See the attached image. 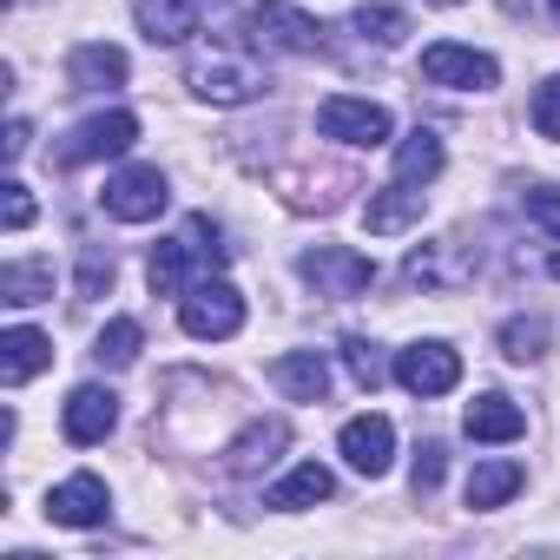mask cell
Returning a JSON list of instances; mask_svg holds the SVG:
<instances>
[{
	"instance_id": "cell-24",
	"label": "cell",
	"mask_w": 560,
	"mask_h": 560,
	"mask_svg": "<svg viewBox=\"0 0 560 560\" xmlns=\"http://www.w3.org/2000/svg\"><path fill=\"white\" fill-rule=\"evenodd\" d=\"M191 257H198V244H191V237H172V244H159V250H152V264H145V277H152V298H178V291H185V270H191Z\"/></svg>"
},
{
	"instance_id": "cell-14",
	"label": "cell",
	"mask_w": 560,
	"mask_h": 560,
	"mask_svg": "<svg viewBox=\"0 0 560 560\" xmlns=\"http://www.w3.org/2000/svg\"><path fill=\"white\" fill-rule=\"evenodd\" d=\"M47 514H54L60 527H100V521H106V481H100V475L60 481V488L47 494Z\"/></svg>"
},
{
	"instance_id": "cell-29",
	"label": "cell",
	"mask_w": 560,
	"mask_h": 560,
	"mask_svg": "<svg viewBox=\"0 0 560 560\" xmlns=\"http://www.w3.org/2000/svg\"><path fill=\"white\" fill-rule=\"evenodd\" d=\"M343 363H350V376H357L363 389H376V383H383V357H376V343H370V337H350V343H343Z\"/></svg>"
},
{
	"instance_id": "cell-30",
	"label": "cell",
	"mask_w": 560,
	"mask_h": 560,
	"mask_svg": "<svg viewBox=\"0 0 560 560\" xmlns=\"http://www.w3.org/2000/svg\"><path fill=\"white\" fill-rule=\"evenodd\" d=\"M0 224H8V231H27L34 224V198H27V185H0Z\"/></svg>"
},
{
	"instance_id": "cell-9",
	"label": "cell",
	"mask_w": 560,
	"mask_h": 560,
	"mask_svg": "<svg viewBox=\"0 0 560 560\" xmlns=\"http://www.w3.org/2000/svg\"><path fill=\"white\" fill-rule=\"evenodd\" d=\"M396 383H402L409 396H448V389L462 383V357H455L448 343H409V350L396 357Z\"/></svg>"
},
{
	"instance_id": "cell-15",
	"label": "cell",
	"mask_w": 560,
	"mask_h": 560,
	"mask_svg": "<svg viewBox=\"0 0 560 560\" xmlns=\"http://www.w3.org/2000/svg\"><path fill=\"white\" fill-rule=\"evenodd\" d=\"M270 383L284 389L291 402H324V396H330V363H324L317 350H291V357L270 363Z\"/></svg>"
},
{
	"instance_id": "cell-10",
	"label": "cell",
	"mask_w": 560,
	"mask_h": 560,
	"mask_svg": "<svg viewBox=\"0 0 560 560\" xmlns=\"http://www.w3.org/2000/svg\"><path fill=\"white\" fill-rule=\"evenodd\" d=\"M337 448H343V462L357 468V475H389V455H396V422L389 416H350L343 422V435H337Z\"/></svg>"
},
{
	"instance_id": "cell-38",
	"label": "cell",
	"mask_w": 560,
	"mask_h": 560,
	"mask_svg": "<svg viewBox=\"0 0 560 560\" xmlns=\"http://www.w3.org/2000/svg\"><path fill=\"white\" fill-rule=\"evenodd\" d=\"M547 270H553V277H560V257H553V264H547Z\"/></svg>"
},
{
	"instance_id": "cell-12",
	"label": "cell",
	"mask_w": 560,
	"mask_h": 560,
	"mask_svg": "<svg viewBox=\"0 0 560 560\" xmlns=\"http://www.w3.org/2000/svg\"><path fill=\"white\" fill-rule=\"evenodd\" d=\"M468 277H475V257L462 244H422V250H409V284H422V291H462Z\"/></svg>"
},
{
	"instance_id": "cell-7",
	"label": "cell",
	"mask_w": 560,
	"mask_h": 560,
	"mask_svg": "<svg viewBox=\"0 0 560 560\" xmlns=\"http://www.w3.org/2000/svg\"><path fill=\"white\" fill-rule=\"evenodd\" d=\"M139 145V119L132 113H93L86 126H73V139L60 145V165H93V159H119Z\"/></svg>"
},
{
	"instance_id": "cell-8",
	"label": "cell",
	"mask_w": 560,
	"mask_h": 560,
	"mask_svg": "<svg viewBox=\"0 0 560 560\" xmlns=\"http://www.w3.org/2000/svg\"><path fill=\"white\" fill-rule=\"evenodd\" d=\"M422 80L429 86H455V93H488L494 80H501V67L488 60V54H475V47H429L422 54Z\"/></svg>"
},
{
	"instance_id": "cell-37",
	"label": "cell",
	"mask_w": 560,
	"mask_h": 560,
	"mask_svg": "<svg viewBox=\"0 0 560 560\" xmlns=\"http://www.w3.org/2000/svg\"><path fill=\"white\" fill-rule=\"evenodd\" d=\"M435 8H462V0H435Z\"/></svg>"
},
{
	"instance_id": "cell-36",
	"label": "cell",
	"mask_w": 560,
	"mask_h": 560,
	"mask_svg": "<svg viewBox=\"0 0 560 560\" xmlns=\"http://www.w3.org/2000/svg\"><path fill=\"white\" fill-rule=\"evenodd\" d=\"M547 8H553V27H560V0H547Z\"/></svg>"
},
{
	"instance_id": "cell-19",
	"label": "cell",
	"mask_w": 560,
	"mask_h": 560,
	"mask_svg": "<svg viewBox=\"0 0 560 560\" xmlns=\"http://www.w3.org/2000/svg\"><path fill=\"white\" fill-rule=\"evenodd\" d=\"M54 363V343L40 337V330H8V337H0V376H8L14 389L27 383V376H40Z\"/></svg>"
},
{
	"instance_id": "cell-2",
	"label": "cell",
	"mask_w": 560,
	"mask_h": 560,
	"mask_svg": "<svg viewBox=\"0 0 560 560\" xmlns=\"http://www.w3.org/2000/svg\"><path fill=\"white\" fill-rule=\"evenodd\" d=\"M298 270H304V284L317 298H363L376 284V264L363 250H350V244H317V250H304Z\"/></svg>"
},
{
	"instance_id": "cell-16",
	"label": "cell",
	"mask_w": 560,
	"mask_h": 560,
	"mask_svg": "<svg viewBox=\"0 0 560 560\" xmlns=\"http://www.w3.org/2000/svg\"><path fill=\"white\" fill-rule=\"evenodd\" d=\"M422 205H429V191H416V185H389V191H376L370 205H363V224L376 231V237H396V231H409V224H422Z\"/></svg>"
},
{
	"instance_id": "cell-5",
	"label": "cell",
	"mask_w": 560,
	"mask_h": 560,
	"mask_svg": "<svg viewBox=\"0 0 560 560\" xmlns=\"http://www.w3.org/2000/svg\"><path fill=\"white\" fill-rule=\"evenodd\" d=\"M100 198H106V211H113L119 224H152L172 191H165V172H159V165H126V172L106 178Z\"/></svg>"
},
{
	"instance_id": "cell-22",
	"label": "cell",
	"mask_w": 560,
	"mask_h": 560,
	"mask_svg": "<svg viewBox=\"0 0 560 560\" xmlns=\"http://www.w3.org/2000/svg\"><path fill=\"white\" fill-rule=\"evenodd\" d=\"M330 494H337L330 468H324V462H304V468H291L284 481L270 488V508H317V501H330Z\"/></svg>"
},
{
	"instance_id": "cell-11",
	"label": "cell",
	"mask_w": 560,
	"mask_h": 560,
	"mask_svg": "<svg viewBox=\"0 0 560 560\" xmlns=\"http://www.w3.org/2000/svg\"><path fill=\"white\" fill-rule=\"evenodd\" d=\"M113 422H119V396H113V389L86 383V389H73V396H67V416H60L67 442L93 448V442H106V435H113Z\"/></svg>"
},
{
	"instance_id": "cell-3",
	"label": "cell",
	"mask_w": 560,
	"mask_h": 560,
	"mask_svg": "<svg viewBox=\"0 0 560 560\" xmlns=\"http://www.w3.org/2000/svg\"><path fill=\"white\" fill-rule=\"evenodd\" d=\"M178 324H185V337H198V343H224V337L244 330V298H237L231 284H191V291L178 298Z\"/></svg>"
},
{
	"instance_id": "cell-33",
	"label": "cell",
	"mask_w": 560,
	"mask_h": 560,
	"mask_svg": "<svg viewBox=\"0 0 560 560\" xmlns=\"http://www.w3.org/2000/svg\"><path fill=\"white\" fill-rule=\"evenodd\" d=\"M527 218H534L540 231H553V237H560V191L534 185V191H527Z\"/></svg>"
},
{
	"instance_id": "cell-13",
	"label": "cell",
	"mask_w": 560,
	"mask_h": 560,
	"mask_svg": "<svg viewBox=\"0 0 560 560\" xmlns=\"http://www.w3.org/2000/svg\"><path fill=\"white\" fill-rule=\"evenodd\" d=\"M139 27L152 47H178L205 27V0H139Z\"/></svg>"
},
{
	"instance_id": "cell-23",
	"label": "cell",
	"mask_w": 560,
	"mask_h": 560,
	"mask_svg": "<svg viewBox=\"0 0 560 560\" xmlns=\"http://www.w3.org/2000/svg\"><path fill=\"white\" fill-rule=\"evenodd\" d=\"M435 172H442V139H435L429 126H416V132L396 145V178H402V185H429Z\"/></svg>"
},
{
	"instance_id": "cell-18",
	"label": "cell",
	"mask_w": 560,
	"mask_h": 560,
	"mask_svg": "<svg viewBox=\"0 0 560 560\" xmlns=\"http://www.w3.org/2000/svg\"><path fill=\"white\" fill-rule=\"evenodd\" d=\"M462 429H468L475 442H514V435L527 429V416H521V409H514L508 396H494V389H488V396H475V402H468Z\"/></svg>"
},
{
	"instance_id": "cell-35",
	"label": "cell",
	"mask_w": 560,
	"mask_h": 560,
	"mask_svg": "<svg viewBox=\"0 0 560 560\" xmlns=\"http://www.w3.org/2000/svg\"><path fill=\"white\" fill-rule=\"evenodd\" d=\"M27 145H34V132H27V119H14V126H8V159H21Z\"/></svg>"
},
{
	"instance_id": "cell-4",
	"label": "cell",
	"mask_w": 560,
	"mask_h": 560,
	"mask_svg": "<svg viewBox=\"0 0 560 560\" xmlns=\"http://www.w3.org/2000/svg\"><path fill=\"white\" fill-rule=\"evenodd\" d=\"M250 34L257 47H277V54H324V21H311L304 8H284V0H257Z\"/></svg>"
},
{
	"instance_id": "cell-25",
	"label": "cell",
	"mask_w": 560,
	"mask_h": 560,
	"mask_svg": "<svg viewBox=\"0 0 560 560\" xmlns=\"http://www.w3.org/2000/svg\"><path fill=\"white\" fill-rule=\"evenodd\" d=\"M521 481H527L521 462H481V468L468 475V508H501Z\"/></svg>"
},
{
	"instance_id": "cell-20",
	"label": "cell",
	"mask_w": 560,
	"mask_h": 560,
	"mask_svg": "<svg viewBox=\"0 0 560 560\" xmlns=\"http://www.w3.org/2000/svg\"><path fill=\"white\" fill-rule=\"evenodd\" d=\"M67 80H73V93H100V86H126V54L119 47H80L73 60H67Z\"/></svg>"
},
{
	"instance_id": "cell-34",
	"label": "cell",
	"mask_w": 560,
	"mask_h": 560,
	"mask_svg": "<svg viewBox=\"0 0 560 560\" xmlns=\"http://www.w3.org/2000/svg\"><path fill=\"white\" fill-rule=\"evenodd\" d=\"M100 291H113V257L86 250V264H80V298H100Z\"/></svg>"
},
{
	"instance_id": "cell-21",
	"label": "cell",
	"mask_w": 560,
	"mask_h": 560,
	"mask_svg": "<svg viewBox=\"0 0 560 560\" xmlns=\"http://www.w3.org/2000/svg\"><path fill=\"white\" fill-rule=\"evenodd\" d=\"M47 298H54V264H34V257H21V264H8V270H0V304L27 311V304H47Z\"/></svg>"
},
{
	"instance_id": "cell-6",
	"label": "cell",
	"mask_w": 560,
	"mask_h": 560,
	"mask_svg": "<svg viewBox=\"0 0 560 560\" xmlns=\"http://www.w3.org/2000/svg\"><path fill=\"white\" fill-rule=\"evenodd\" d=\"M317 132L337 139V145H389V113H383L376 100H350V93H337V100L317 106Z\"/></svg>"
},
{
	"instance_id": "cell-32",
	"label": "cell",
	"mask_w": 560,
	"mask_h": 560,
	"mask_svg": "<svg viewBox=\"0 0 560 560\" xmlns=\"http://www.w3.org/2000/svg\"><path fill=\"white\" fill-rule=\"evenodd\" d=\"M534 132L540 139H560V73L534 93Z\"/></svg>"
},
{
	"instance_id": "cell-1",
	"label": "cell",
	"mask_w": 560,
	"mask_h": 560,
	"mask_svg": "<svg viewBox=\"0 0 560 560\" xmlns=\"http://www.w3.org/2000/svg\"><path fill=\"white\" fill-rule=\"evenodd\" d=\"M191 93L211 100V106H244L264 93V67L250 54H231V47H205L191 54Z\"/></svg>"
},
{
	"instance_id": "cell-31",
	"label": "cell",
	"mask_w": 560,
	"mask_h": 560,
	"mask_svg": "<svg viewBox=\"0 0 560 560\" xmlns=\"http://www.w3.org/2000/svg\"><path fill=\"white\" fill-rule=\"evenodd\" d=\"M442 468H448V448L442 442H422L416 448V494H435L442 488Z\"/></svg>"
},
{
	"instance_id": "cell-28",
	"label": "cell",
	"mask_w": 560,
	"mask_h": 560,
	"mask_svg": "<svg viewBox=\"0 0 560 560\" xmlns=\"http://www.w3.org/2000/svg\"><path fill=\"white\" fill-rule=\"evenodd\" d=\"M357 34L376 40V47H396L409 34V14L402 8H370V0H363V8H357Z\"/></svg>"
},
{
	"instance_id": "cell-17",
	"label": "cell",
	"mask_w": 560,
	"mask_h": 560,
	"mask_svg": "<svg viewBox=\"0 0 560 560\" xmlns=\"http://www.w3.org/2000/svg\"><path fill=\"white\" fill-rule=\"evenodd\" d=\"M284 442H291V429H284V422H250V429L224 448V468H231V475H257V468H270V462H277V448H284Z\"/></svg>"
},
{
	"instance_id": "cell-27",
	"label": "cell",
	"mask_w": 560,
	"mask_h": 560,
	"mask_svg": "<svg viewBox=\"0 0 560 560\" xmlns=\"http://www.w3.org/2000/svg\"><path fill=\"white\" fill-rule=\"evenodd\" d=\"M547 350V324L540 317H514V324H501V357L508 363H534Z\"/></svg>"
},
{
	"instance_id": "cell-26",
	"label": "cell",
	"mask_w": 560,
	"mask_h": 560,
	"mask_svg": "<svg viewBox=\"0 0 560 560\" xmlns=\"http://www.w3.org/2000/svg\"><path fill=\"white\" fill-rule=\"evenodd\" d=\"M139 343H145V330H139L132 317H113V324L100 330L93 357H100V370H126V363H139Z\"/></svg>"
}]
</instances>
